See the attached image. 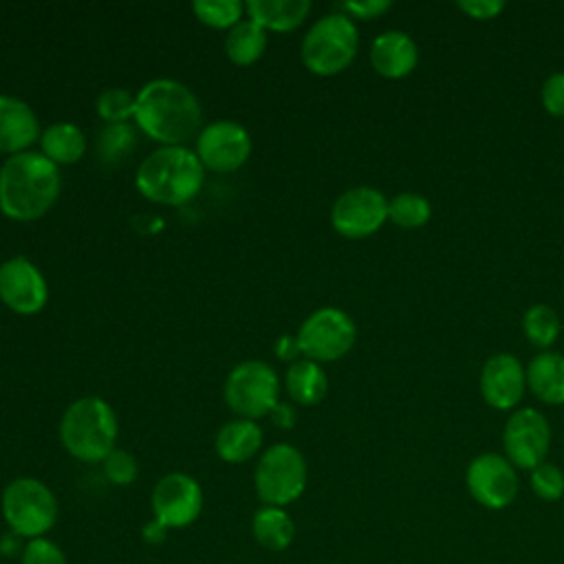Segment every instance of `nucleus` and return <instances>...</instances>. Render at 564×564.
Instances as JSON below:
<instances>
[{
    "label": "nucleus",
    "mask_w": 564,
    "mask_h": 564,
    "mask_svg": "<svg viewBox=\"0 0 564 564\" xmlns=\"http://www.w3.org/2000/svg\"><path fill=\"white\" fill-rule=\"evenodd\" d=\"M339 9L348 18L372 20V18H379L383 11L390 9V0H350V2H341Z\"/></svg>",
    "instance_id": "obj_35"
},
{
    "label": "nucleus",
    "mask_w": 564,
    "mask_h": 564,
    "mask_svg": "<svg viewBox=\"0 0 564 564\" xmlns=\"http://www.w3.org/2000/svg\"><path fill=\"white\" fill-rule=\"evenodd\" d=\"M137 145V128L126 123H106L97 134V154L104 163H121Z\"/></svg>",
    "instance_id": "obj_27"
},
{
    "label": "nucleus",
    "mask_w": 564,
    "mask_h": 564,
    "mask_svg": "<svg viewBox=\"0 0 564 564\" xmlns=\"http://www.w3.org/2000/svg\"><path fill=\"white\" fill-rule=\"evenodd\" d=\"M562 330L557 313L546 304H533L522 315V333L524 337L535 346L546 350L555 344L557 335Z\"/></svg>",
    "instance_id": "obj_26"
},
{
    "label": "nucleus",
    "mask_w": 564,
    "mask_h": 564,
    "mask_svg": "<svg viewBox=\"0 0 564 564\" xmlns=\"http://www.w3.org/2000/svg\"><path fill=\"white\" fill-rule=\"evenodd\" d=\"M529 485L535 498L544 502H555L564 496V471L555 463H540L529 471Z\"/></svg>",
    "instance_id": "obj_31"
},
{
    "label": "nucleus",
    "mask_w": 564,
    "mask_h": 564,
    "mask_svg": "<svg viewBox=\"0 0 564 564\" xmlns=\"http://www.w3.org/2000/svg\"><path fill=\"white\" fill-rule=\"evenodd\" d=\"M200 121L198 97L176 79H152L137 93L134 126L161 145H183L198 137Z\"/></svg>",
    "instance_id": "obj_1"
},
{
    "label": "nucleus",
    "mask_w": 564,
    "mask_h": 564,
    "mask_svg": "<svg viewBox=\"0 0 564 564\" xmlns=\"http://www.w3.org/2000/svg\"><path fill=\"white\" fill-rule=\"evenodd\" d=\"M359 48V35L352 18L341 11L317 18L306 31L300 55L304 66L319 77H330L346 70Z\"/></svg>",
    "instance_id": "obj_5"
},
{
    "label": "nucleus",
    "mask_w": 564,
    "mask_h": 564,
    "mask_svg": "<svg viewBox=\"0 0 564 564\" xmlns=\"http://www.w3.org/2000/svg\"><path fill=\"white\" fill-rule=\"evenodd\" d=\"M505 458L516 469L531 471L546 460L551 447V427L546 416L535 408H518L509 414L502 430Z\"/></svg>",
    "instance_id": "obj_11"
},
{
    "label": "nucleus",
    "mask_w": 564,
    "mask_h": 564,
    "mask_svg": "<svg viewBox=\"0 0 564 564\" xmlns=\"http://www.w3.org/2000/svg\"><path fill=\"white\" fill-rule=\"evenodd\" d=\"M456 9L474 20H491L498 18L505 9L502 0H458Z\"/></svg>",
    "instance_id": "obj_36"
},
{
    "label": "nucleus",
    "mask_w": 564,
    "mask_h": 564,
    "mask_svg": "<svg viewBox=\"0 0 564 564\" xmlns=\"http://www.w3.org/2000/svg\"><path fill=\"white\" fill-rule=\"evenodd\" d=\"M527 388L549 405H564V355L542 350L527 366Z\"/></svg>",
    "instance_id": "obj_19"
},
{
    "label": "nucleus",
    "mask_w": 564,
    "mask_h": 564,
    "mask_svg": "<svg viewBox=\"0 0 564 564\" xmlns=\"http://www.w3.org/2000/svg\"><path fill=\"white\" fill-rule=\"evenodd\" d=\"M262 445V430L256 421L234 419L227 421L214 441L216 454L225 463H245L258 454Z\"/></svg>",
    "instance_id": "obj_21"
},
{
    "label": "nucleus",
    "mask_w": 564,
    "mask_h": 564,
    "mask_svg": "<svg viewBox=\"0 0 564 564\" xmlns=\"http://www.w3.org/2000/svg\"><path fill=\"white\" fill-rule=\"evenodd\" d=\"M152 516L167 531L183 529L198 520L203 511V489L196 478L183 471H172L159 478L150 496Z\"/></svg>",
    "instance_id": "obj_12"
},
{
    "label": "nucleus",
    "mask_w": 564,
    "mask_h": 564,
    "mask_svg": "<svg viewBox=\"0 0 564 564\" xmlns=\"http://www.w3.org/2000/svg\"><path fill=\"white\" fill-rule=\"evenodd\" d=\"M104 474L106 478L112 482V485H119V487H126V485H132L137 480V474H139V465L134 460V456L126 449H119L115 447L104 460Z\"/></svg>",
    "instance_id": "obj_32"
},
{
    "label": "nucleus",
    "mask_w": 564,
    "mask_h": 564,
    "mask_svg": "<svg viewBox=\"0 0 564 564\" xmlns=\"http://www.w3.org/2000/svg\"><path fill=\"white\" fill-rule=\"evenodd\" d=\"M0 511L11 533L33 540L44 538L55 527L59 505L48 485L31 476H20L2 489Z\"/></svg>",
    "instance_id": "obj_6"
},
{
    "label": "nucleus",
    "mask_w": 564,
    "mask_h": 564,
    "mask_svg": "<svg viewBox=\"0 0 564 564\" xmlns=\"http://www.w3.org/2000/svg\"><path fill=\"white\" fill-rule=\"evenodd\" d=\"M251 535L267 551H284L295 540V522L284 507L262 505L251 518Z\"/></svg>",
    "instance_id": "obj_23"
},
{
    "label": "nucleus",
    "mask_w": 564,
    "mask_h": 564,
    "mask_svg": "<svg viewBox=\"0 0 564 564\" xmlns=\"http://www.w3.org/2000/svg\"><path fill=\"white\" fill-rule=\"evenodd\" d=\"M117 416L101 397H82L73 401L59 421V441L64 449L84 463H101L117 441Z\"/></svg>",
    "instance_id": "obj_4"
},
{
    "label": "nucleus",
    "mask_w": 564,
    "mask_h": 564,
    "mask_svg": "<svg viewBox=\"0 0 564 564\" xmlns=\"http://www.w3.org/2000/svg\"><path fill=\"white\" fill-rule=\"evenodd\" d=\"M432 216L430 200L416 192H401L388 200V220L401 229H419Z\"/></svg>",
    "instance_id": "obj_28"
},
{
    "label": "nucleus",
    "mask_w": 564,
    "mask_h": 564,
    "mask_svg": "<svg viewBox=\"0 0 564 564\" xmlns=\"http://www.w3.org/2000/svg\"><path fill=\"white\" fill-rule=\"evenodd\" d=\"M137 95L126 88H106L99 93L95 108L106 123H126L134 119Z\"/></svg>",
    "instance_id": "obj_30"
},
{
    "label": "nucleus",
    "mask_w": 564,
    "mask_h": 564,
    "mask_svg": "<svg viewBox=\"0 0 564 564\" xmlns=\"http://www.w3.org/2000/svg\"><path fill=\"white\" fill-rule=\"evenodd\" d=\"M465 487L476 505L489 511H500L516 500L520 480L505 454L485 452L469 460L465 469Z\"/></svg>",
    "instance_id": "obj_10"
},
{
    "label": "nucleus",
    "mask_w": 564,
    "mask_h": 564,
    "mask_svg": "<svg viewBox=\"0 0 564 564\" xmlns=\"http://www.w3.org/2000/svg\"><path fill=\"white\" fill-rule=\"evenodd\" d=\"M388 220V198L368 185L350 187L333 203L330 225L339 236L368 238Z\"/></svg>",
    "instance_id": "obj_13"
},
{
    "label": "nucleus",
    "mask_w": 564,
    "mask_h": 564,
    "mask_svg": "<svg viewBox=\"0 0 564 564\" xmlns=\"http://www.w3.org/2000/svg\"><path fill=\"white\" fill-rule=\"evenodd\" d=\"M280 379L275 370L260 359H249L231 368L225 381V401L238 419H262L278 408Z\"/></svg>",
    "instance_id": "obj_8"
},
{
    "label": "nucleus",
    "mask_w": 564,
    "mask_h": 564,
    "mask_svg": "<svg viewBox=\"0 0 564 564\" xmlns=\"http://www.w3.org/2000/svg\"><path fill=\"white\" fill-rule=\"evenodd\" d=\"M527 390V368L509 352L491 355L480 370V392L487 405L513 410Z\"/></svg>",
    "instance_id": "obj_16"
},
{
    "label": "nucleus",
    "mask_w": 564,
    "mask_h": 564,
    "mask_svg": "<svg viewBox=\"0 0 564 564\" xmlns=\"http://www.w3.org/2000/svg\"><path fill=\"white\" fill-rule=\"evenodd\" d=\"M357 328L352 317L335 306L313 311L300 326L295 341L300 352L311 361H337L355 344Z\"/></svg>",
    "instance_id": "obj_9"
},
{
    "label": "nucleus",
    "mask_w": 564,
    "mask_h": 564,
    "mask_svg": "<svg viewBox=\"0 0 564 564\" xmlns=\"http://www.w3.org/2000/svg\"><path fill=\"white\" fill-rule=\"evenodd\" d=\"M203 163L185 145H161L137 170V189L159 205H183L203 187Z\"/></svg>",
    "instance_id": "obj_3"
},
{
    "label": "nucleus",
    "mask_w": 564,
    "mask_h": 564,
    "mask_svg": "<svg viewBox=\"0 0 564 564\" xmlns=\"http://www.w3.org/2000/svg\"><path fill=\"white\" fill-rule=\"evenodd\" d=\"M540 99L551 117H564V73H553L544 79Z\"/></svg>",
    "instance_id": "obj_34"
},
{
    "label": "nucleus",
    "mask_w": 564,
    "mask_h": 564,
    "mask_svg": "<svg viewBox=\"0 0 564 564\" xmlns=\"http://www.w3.org/2000/svg\"><path fill=\"white\" fill-rule=\"evenodd\" d=\"M267 48V31L249 18L227 31L225 53L238 66H249L262 57Z\"/></svg>",
    "instance_id": "obj_25"
},
{
    "label": "nucleus",
    "mask_w": 564,
    "mask_h": 564,
    "mask_svg": "<svg viewBox=\"0 0 564 564\" xmlns=\"http://www.w3.org/2000/svg\"><path fill=\"white\" fill-rule=\"evenodd\" d=\"M194 152L203 167L234 172L247 163L251 154V137L238 121L218 119L200 128Z\"/></svg>",
    "instance_id": "obj_14"
},
{
    "label": "nucleus",
    "mask_w": 564,
    "mask_h": 564,
    "mask_svg": "<svg viewBox=\"0 0 564 564\" xmlns=\"http://www.w3.org/2000/svg\"><path fill=\"white\" fill-rule=\"evenodd\" d=\"M275 350H278V355H280L282 359H293L295 355H300V348H297L295 337L291 339L289 335H284V337L275 344Z\"/></svg>",
    "instance_id": "obj_38"
},
{
    "label": "nucleus",
    "mask_w": 564,
    "mask_h": 564,
    "mask_svg": "<svg viewBox=\"0 0 564 564\" xmlns=\"http://www.w3.org/2000/svg\"><path fill=\"white\" fill-rule=\"evenodd\" d=\"M20 564H68L66 553L51 538H33L22 544Z\"/></svg>",
    "instance_id": "obj_33"
},
{
    "label": "nucleus",
    "mask_w": 564,
    "mask_h": 564,
    "mask_svg": "<svg viewBox=\"0 0 564 564\" xmlns=\"http://www.w3.org/2000/svg\"><path fill=\"white\" fill-rule=\"evenodd\" d=\"M165 533H167V529H165L161 522H156L154 518L143 527V540H145V542H150V544H159V542H163Z\"/></svg>",
    "instance_id": "obj_37"
},
{
    "label": "nucleus",
    "mask_w": 564,
    "mask_h": 564,
    "mask_svg": "<svg viewBox=\"0 0 564 564\" xmlns=\"http://www.w3.org/2000/svg\"><path fill=\"white\" fill-rule=\"evenodd\" d=\"M0 300L18 315H35L48 300V284L29 258L15 256L0 264Z\"/></svg>",
    "instance_id": "obj_15"
},
{
    "label": "nucleus",
    "mask_w": 564,
    "mask_h": 564,
    "mask_svg": "<svg viewBox=\"0 0 564 564\" xmlns=\"http://www.w3.org/2000/svg\"><path fill=\"white\" fill-rule=\"evenodd\" d=\"M308 480V467L304 454L289 445L275 443L262 452L253 471V487L262 505L286 507L295 502Z\"/></svg>",
    "instance_id": "obj_7"
},
{
    "label": "nucleus",
    "mask_w": 564,
    "mask_h": 564,
    "mask_svg": "<svg viewBox=\"0 0 564 564\" xmlns=\"http://www.w3.org/2000/svg\"><path fill=\"white\" fill-rule=\"evenodd\" d=\"M37 143H40L42 154L57 167L77 163L86 152V137L70 121H55V123L46 126L42 130Z\"/></svg>",
    "instance_id": "obj_22"
},
{
    "label": "nucleus",
    "mask_w": 564,
    "mask_h": 564,
    "mask_svg": "<svg viewBox=\"0 0 564 564\" xmlns=\"http://www.w3.org/2000/svg\"><path fill=\"white\" fill-rule=\"evenodd\" d=\"M419 62L416 42L405 31H383L370 46V64L386 79H401Z\"/></svg>",
    "instance_id": "obj_18"
},
{
    "label": "nucleus",
    "mask_w": 564,
    "mask_h": 564,
    "mask_svg": "<svg viewBox=\"0 0 564 564\" xmlns=\"http://www.w3.org/2000/svg\"><path fill=\"white\" fill-rule=\"evenodd\" d=\"M284 388L295 403L315 405L326 397L328 377L317 361L297 359L286 368Z\"/></svg>",
    "instance_id": "obj_24"
},
{
    "label": "nucleus",
    "mask_w": 564,
    "mask_h": 564,
    "mask_svg": "<svg viewBox=\"0 0 564 564\" xmlns=\"http://www.w3.org/2000/svg\"><path fill=\"white\" fill-rule=\"evenodd\" d=\"M311 11L308 0H249L245 13L264 31L286 33L297 29Z\"/></svg>",
    "instance_id": "obj_20"
},
{
    "label": "nucleus",
    "mask_w": 564,
    "mask_h": 564,
    "mask_svg": "<svg viewBox=\"0 0 564 564\" xmlns=\"http://www.w3.org/2000/svg\"><path fill=\"white\" fill-rule=\"evenodd\" d=\"M62 189L59 167L42 152H20L0 167V212L20 223L42 218Z\"/></svg>",
    "instance_id": "obj_2"
},
{
    "label": "nucleus",
    "mask_w": 564,
    "mask_h": 564,
    "mask_svg": "<svg viewBox=\"0 0 564 564\" xmlns=\"http://www.w3.org/2000/svg\"><path fill=\"white\" fill-rule=\"evenodd\" d=\"M192 9L198 22L212 29H234L245 15V4L238 0H196Z\"/></svg>",
    "instance_id": "obj_29"
},
{
    "label": "nucleus",
    "mask_w": 564,
    "mask_h": 564,
    "mask_svg": "<svg viewBox=\"0 0 564 564\" xmlns=\"http://www.w3.org/2000/svg\"><path fill=\"white\" fill-rule=\"evenodd\" d=\"M40 121L33 108L11 95H0V152L20 154L40 141Z\"/></svg>",
    "instance_id": "obj_17"
}]
</instances>
